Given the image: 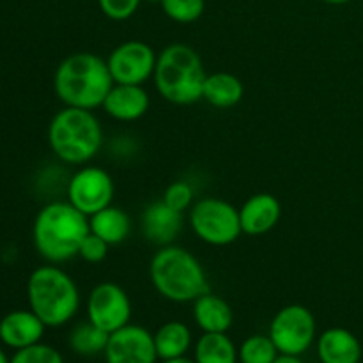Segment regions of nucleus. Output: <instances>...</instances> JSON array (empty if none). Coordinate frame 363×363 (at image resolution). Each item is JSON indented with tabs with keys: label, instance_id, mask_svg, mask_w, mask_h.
I'll return each instance as SVG.
<instances>
[{
	"label": "nucleus",
	"instance_id": "obj_1",
	"mask_svg": "<svg viewBox=\"0 0 363 363\" xmlns=\"http://www.w3.org/2000/svg\"><path fill=\"white\" fill-rule=\"evenodd\" d=\"M89 233V216L67 201H55L43 206L35 215L32 241L46 262L62 264L78 257L82 241Z\"/></svg>",
	"mask_w": 363,
	"mask_h": 363
},
{
	"label": "nucleus",
	"instance_id": "obj_2",
	"mask_svg": "<svg viewBox=\"0 0 363 363\" xmlns=\"http://www.w3.org/2000/svg\"><path fill=\"white\" fill-rule=\"evenodd\" d=\"M113 84L106 60L91 52L67 55L53 74V91L64 105L92 112L103 105Z\"/></svg>",
	"mask_w": 363,
	"mask_h": 363
},
{
	"label": "nucleus",
	"instance_id": "obj_3",
	"mask_svg": "<svg viewBox=\"0 0 363 363\" xmlns=\"http://www.w3.org/2000/svg\"><path fill=\"white\" fill-rule=\"evenodd\" d=\"M149 279L160 296L174 303H194L209 291L204 266L186 248L160 247L149 264Z\"/></svg>",
	"mask_w": 363,
	"mask_h": 363
},
{
	"label": "nucleus",
	"instance_id": "obj_4",
	"mask_svg": "<svg viewBox=\"0 0 363 363\" xmlns=\"http://www.w3.org/2000/svg\"><path fill=\"white\" fill-rule=\"evenodd\" d=\"M28 308L46 328L67 325L80 311L82 296L69 273L57 264L39 266L27 280Z\"/></svg>",
	"mask_w": 363,
	"mask_h": 363
},
{
	"label": "nucleus",
	"instance_id": "obj_5",
	"mask_svg": "<svg viewBox=\"0 0 363 363\" xmlns=\"http://www.w3.org/2000/svg\"><path fill=\"white\" fill-rule=\"evenodd\" d=\"M53 155L67 165H85L103 147V128L92 110L64 106L48 126Z\"/></svg>",
	"mask_w": 363,
	"mask_h": 363
},
{
	"label": "nucleus",
	"instance_id": "obj_6",
	"mask_svg": "<svg viewBox=\"0 0 363 363\" xmlns=\"http://www.w3.org/2000/svg\"><path fill=\"white\" fill-rule=\"evenodd\" d=\"M206 77L201 55L183 43H174L158 53L152 74L158 94L172 105H194L202 99Z\"/></svg>",
	"mask_w": 363,
	"mask_h": 363
},
{
	"label": "nucleus",
	"instance_id": "obj_7",
	"mask_svg": "<svg viewBox=\"0 0 363 363\" xmlns=\"http://www.w3.org/2000/svg\"><path fill=\"white\" fill-rule=\"evenodd\" d=\"M195 236L211 247H227L243 234L240 209L218 197H204L194 202L188 215Z\"/></svg>",
	"mask_w": 363,
	"mask_h": 363
},
{
	"label": "nucleus",
	"instance_id": "obj_8",
	"mask_svg": "<svg viewBox=\"0 0 363 363\" xmlns=\"http://www.w3.org/2000/svg\"><path fill=\"white\" fill-rule=\"evenodd\" d=\"M315 330L318 326L311 308L294 303L277 312L269 323L268 335L280 354L301 357L314 344Z\"/></svg>",
	"mask_w": 363,
	"mask_h": 363
},
{
	"label": "nucleus",
	"instance_id": "obj_9",
	"mask_svg": "<svg viewBox=\"0 0 363 363\" xmlns=\"http://www.w3.org/2000/svg\"><path fill=\"white\" fill-rule=\"evenodd\" d=\"M113 194L116 184L112 176L99 167H82L67 183V202L85 216H92L112 206Z\"/></svg>",
	"mask_w": 363,
	"mask_h": 363
},
{
	"label": "nucleus",
	"instance_id": "obj_10",
	"mask_svg": "<svg viewBox=\"0 0 363 363\" xmlns=\"http://www.w3.org/2000/svg\"><path fill=\"white\" fill-rule=\"evenodd\" d=\"M158 53L144 41H124L106 57L110 74L116 84L144 85L155 74Z\"/></svg>",
	"mask_w": 363,
	"mask_h": 363
},
{
	"label": "nucleus",
	"instance_id": "obj_11",
	"mask_svg": "<svg viewBox=\"0 0 363 363\" xmlns=\"http://www.w3.org/2000/svg\"><path fill=\"white\" fill-rule=\"evenodd\" d=\"M131 301L126 291L113 282H101L92 287L87 296V319L106 333H113L130 325Z\"/></svg>",
	"mask_w": 363,
	"mask_h": 363
},
{
	"label": "nucleus",
	"instance_id": "obj_12",
	"mask_svg": "<svg viewBox=\"0 0 363 363\" xmlns=\"http://www.w3.org/2000/svg\"><path fill=\"white\" fill-rule=\"evenodd\" d=\"M103 357L106 363H156L160 360L155 335L138 325H126L110 333Z\"/></svg>",
	"mask_w": 363,
	"mask_h": 363
},
{
	"label": "nucleus",
	"instance_id": "obj_13",
	"mask_svg": "<svg viewBox=\"0 0 363 363\" xmlns=\"http://www.w3.org/2000/svg\"><path fill=\"white\" fill-rule=\"evenodd\" d=\"M183 229V213L170 208L167 202L155 201L142 213V234L156 247L174 245Z\"/></svg>",
	"mask_w": 363,
	"mask_h": 363
},
{
	"label": "nucleus",
	"instance_id": "obj_14",
	"mask_svg": "<svg viewBox=\"0 0 363 363\" xmlns=\"http://www.w3.org/2000/svg\"><path fill=\"white\" fill-rule=\"evenodd\" d=\"M149 105H151V98L144 85L113 84L101 108L105 110L106 116L119 123H133L147 113Z\"/></svg>",
	"mask_w": 363,
	"mask_h": 363
},
{
	"label": "nucleus",
	"instance_id": "obj_15",
	"mask_svg": "<svg viewBox=\"0 0 363 363\" xmlns=\"http://www.w3.org/2000/svg\"><path fill=\"white\" fill-rule=\"evenodd\" d=\"M282 218V204L272 194H255L240 208V222L243 234L262 236L279 225Z\"/></svg>",
	"mask_w": 363,
	"mask_h": 363
},
{
	"label": "nucleus",
	"instance_id": "obj_16",
	"mask_svg": "<svg viewBox=\"0 0 363 363\" xmlns=\"http://www.w3.org/2000/svg\"><path fill=\"white\" fill-rule=\"evenodd\" d=\"M45 330L46 325L30 308L13 311L0 319V340L14 351L41 342Z\"/></svg>",
	"mask_w": 363,
	"mask_h": 363
},
{
	"label": "nucleus",
	"instance_id": "obj_17",
	"mask_svg": "<svg viewBox=\"0 0 363 363\" xmlns=\"http://www.w3.org/2000/svg\"><path fill=\"white\" fill-rule=\"evenodd\" d=\"M315 351L321 363H360L362 344L346 328H328L318 337Z\"/></svg>",
	"mask_w": 363,
	"mask_h": 363
},
{
	"label": "nucleus",
	"instance_id": "obj_18",
	"mask_svg": "<svg viewBox=\"0 0 363 363\" xmlns=\"http://www.w3.org/2000/svg\"><path fill=\"white\" fill-rule=\"evenodd\" d=\"M194 319L202 333H227L234 323L230 305L208 291L194 301Z\"/></svg>",
	"mask_w": 363,
	"mask_h": 363
},
{
	"label": "nucleus",
	"instance_id": "obj_19",
	"mask_svg": "<svg viewBox=\"0 0 363 363\" xmlns=\"http://www.w3.org/2000/svg\"><path fill=\"white\" fill-rule=\"evenodd\" d=\"M243 94L245 87L236 74L216 71L206 77L202 99L215 108H233L243 99Z\"/></svg>",
	"mask_w": 363,
	"mask_h": 363
},
{
	"label": "nucleus",
	"instance_id": "obj_20",
	"mask_svg": "<svg viewBox=\"0 0 363 363\" xmlns=\"http://www.w3.org/2000/svg\"><path fill=\"white\" fill-rule=\"evenodd\" d=\"M89 229L92 234L106 241L110 247H116L130 236L131 220L124 209L117 208V206H108L96 215L89 216Z\"/></svg>",
	"mask_w": 363,
	"mask_h": 363
},
{
	"label": "nucleus",
	"instance_id": "obj_21",
	"mask_svg": "<svg viewBox=\"0 0 363 363\" xmlns=\"http://www.w3.org/2000/svg\"><path fill=\"white\" fill-rule=\"evenodd\" d=\"M155 346L160 360L186 357L191 346V332L184 323L169 321L155 333Z\"/></svg>",
	"mask_w": 363,
	"mask_h": 363
},
{
	"label": "nucleus",
	"instance_id": "obj_22",
	"mask_svg": "<svg viewBox=\"0 0 363 363\" xmlns=\"http://www.w3.org/2000/svg\"><path fill=\"white\" fill-rule=\"evenodd\" d=\"M197 363H238V350L227 333H202L195 344Z\"/></svg>",
	"mask_w": 363,
	"mask_h": 363
},
{
	"label": "nucleus",
	"instance_id": "obj_23",
	"mask_svg": "<svg viewBox=\"0 0 363 363\" xmlns=\"http://www.w3.org/2000/svg\"><path fill=\"white\" fill-rule=\"evenodd\" d=\"M108 337L110 333L98 328L87 319L85 323H80L71 330L67 342H69L73 353L80 354V357H96L99 353H105Z\"/></svg>",
	"mask_w": 363,
	"mask_h": 363
},
{
	"label": "nucleus",
	"instance_id": "obj_24",
	"mask_svg": "<svg viewBox=\"0 0 363 363\" xmlns=\"http://www.w3.org/2000/svg\"><path fill=\"white\" fill-rule=\"evenodd\" d=\"M279 354L272 337L261 333L245 339L238 350V358L241 363H273Z\"/></svg>",
	"mask_w": 363,
	"mask_h": 363
},
{
	"label": "nucleus",
	"instance_id": "obj_25",
	"mask_svg": "<svg viewBox=\"0 0 363 363\" xmlns=\"http://www.w3.org/2000/svg\"><path fill=\"white\" fill-rule=\"evenodd\" d=\"M162 9L176 23H194L204 14L206 0H162Z\"/></svg>",
	"mask_w": 363,
	"mask_h": 363
},
{
	"label": "nucleus",
	"instance_id": "obj_26",
	"mask_svg": "<svg viewBox=\"0 0 363 363\" xmlns=\"http://www.w3.org/2000/svg\"><path fill=\"white\" fill-rule=\"evenodd\" d=\"M9 363H64L62 354L48 344H34V346L18 350Z\"/></svg>",
	"mask_w": 363,
	"mask_h": 363
},
{
	"label": "nucleus",
	"instance_id": "obj_27",
	"mask_svg": "<svg viewBox=\"0 0 363 363\" xmlns=\"http://www.w3.org/2000/svg\"><path fill=\"white\" fill-rule=\"evenodd\" d=\"M194 188L186 181H174L163 191V202L170 206L176 211L183 213L194 206Z\"/></svg>",
	"mask_w": 363,
	"mask_h": 363
},
{
	"label": "nucleus",
	"instance_id": "obj_28",
	"mask_svg": "<svg viewBox=\"0 0 363 363\" xmlns=\"http://www.w3.org/2000/svg\"><path fill=\"white\" fill-rule=\"evenodd\" d=\"M142 0H98V6L106 18L124 21L137 13Z\"/></svg>",
	"mask_w": 363,
	"mask_h": 363
},
{
	"label": "nucleus",
	"instance_id": "obj_29",
	"mask_svg": "<svg viewBox=\"0 0 363 363\" xmlns=\"http://www.w3.org/2000/svg\"><path fill=\"white\" fill-rule=\"evenodd\" d=\"M110 245L106 241H103L101 238H98L96 234L89 233L85 236V240L82 241L80 250H78V257L84 259L89 264H98V262L105 261V257L108 255Z\"/></svg>",
	"mask_w": 363,
	"mask_h": 363
},
{
	"label": "nucleus",
	"instance_id": "obj_30",
	"mask_svg": "<svg viewBox=\"0 0 363 363\" xmlns=\"http://www.w3.org/2000/svg\"><path fill=\"white\" fill-rule=\"evenodd\" d=\"M273 363H303L300 357H294V354H279L277 360Z\"/></svg>",
	"mask_w": 363,
	"mask_h": 363
},
{
	"label": "nucleus",
	"instance_id": "obj_31",
	"mask_svg": "<svg viewBox=\"0 0 363 363\" xmlns=\"http://www.w3.org/2000/svg\"><path fill=\"white\" fill-rule=\"evenodd\" d=\"M162 363H197V362L186 357H179V358H172V360H162Z\"/></svg>",
	"mask_w": 363,
	"mask_h": 363
},
{
	"label": "nucleus",
	"instance_id": "obj_32",
	"mask_svg": "<svg viewBox=\"0 0 363 363\" xmlns=\"http://www.w3.org/2000/svg\"><path fill=\"white\" fill-rule=\"evenodd\" d=\"M325 4H332V6H342V4L351 2V0H321Z\"/></svg>",
	"mask_w": 363,
	"mask_h": 363
},
{
	"label": "nucleus",
	"instance_id": "obj_33",
	"mask_svg": "<svg viewBox=\"0 0 363 363\" xmlns=\"http://www.w3.org/2000/svg\"><path fill=\"white\" fill-rule=\"evenodd\" d=\"M11 358H7V354L4 353V350L0 347V363H9Z\"/></svg>",
	"mask_w": 363,
	"mask_h": 363
},
{
	"label": "nucleus",
	"instance_id": "obj_34",
	"mask_svg": "<svg viewBox=\"0 0 363 363\" xmlns=\"http://www.w3.org/2000/svg\"><path fill=\"white\" fill-rule=\"evenodd\" d=\"M145 2H151V4H156V2H158V4H162V0H145Z\"/></svg>",
	"mask_w": 363,
	"mask_h": 363
},
{
	"label": "nucleus",
	"instance_id": "obj_35",
	"mask_svg": "<svg viewBox=\"0 0 363 363\" xmlns=\"http://www.w3.org/2000/svg\"><path fill=\"white\" fill-rule=\"evenodd\" d=\"M0 89H2V84H0Z\"/></svg>",
	"mask_w": 363,
	"mask_h": 363
}]
</instances>
